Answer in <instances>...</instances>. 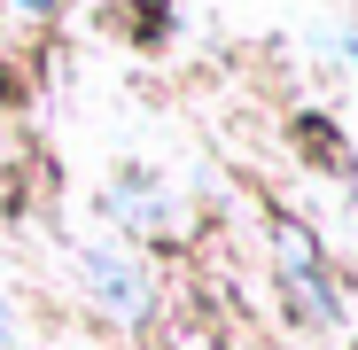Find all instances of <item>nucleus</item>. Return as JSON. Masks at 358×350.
<instances>
[]
</instances>
